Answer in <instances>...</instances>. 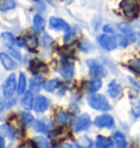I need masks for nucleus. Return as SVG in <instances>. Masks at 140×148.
<instances>
[{
	"instance_id": "obj_1",
	"label": "nucleus",
	"mask_w": 140,
	"mask_h": 148,
	"mask_svg": "<svg viewBox=\"0 0 140 148\" xmlns=\"http://www.w3.org/2000/svg\"><path fill=\"white\" fill-rule=\"evenodd\" d=\"M88 102L90 107H92L94 110L98 111H108L112 109V106L108 103L107 99L103 95L100 94H92L88 97Z\"/></svg>"
},
{
	"instance_id": "obj_2",
	"label": "nucleus",
	"mask_w": 140,
	"mask_h": 148,
	"mask_svg": "<svg viewBox=\"0 0 140 148\" xmlns=\"http://www.w3.org/2000/svg\"><path fill=\"white\" fill-rule=\"evenodd\" d=\"M119 8L127 18H135L138 13V2L137 0H123Z\"/></svg>"
},
{
	"instance_id": "obj_3",
	"label": "nucleus",
	"mask_w": 140,
	"mask_h": 148,
	"mask_svg": "<svg viewBox=\"0 0 140 148\" xmlns=\"http://www.w3.org/2000/svg\"><path fill=\"white\" fill-rule=\"evenodd\" d=\"M87 64H88V68H89L90 75H91V76L96 77V79L106 76V74H107L106 70H105V68H104L101 63H98V61L89 59V60H87Z\"/></svg>"
},
{
	"instance_id": "obj_4",
	"label": "nucleus",
	"mask_w": 140,
	"mask_h": 148,
	"mask_svg": "<svg viewBox=\"0 0 140 148\" xmlns=\"http://www.w3.org/2000/svg\"><path fill=\"white\" fill-rule=\"evenodd\" d=\"M98 42L101 46L107 51L114 50L117 47V38L113 36V34H103L98 37Z\"/></svg>"
},
{
	"instance_id": "obj_5",
	"label": "nucleus",
	"mask_w": 140,
	"mask_h": 148,
	"mask_svg": "<svg viewBox=\"0 0 140 148\" xmlns=\"http://www.w3.org/2000/svg\"><path fill=\"white\" fill-rule=\"evenodd\" d=\"M18 87L17 81H15V75L13 73L10 74L5 81V83L2 85V94L5 97H11L15 92V88Z\"/></svg>"
},
{
	"instance_id": "obj_6",
	"label": "nucleus",
	"mask_w": 140,
	"mask_h": 148,
	"mask_svg": "<svg viewBox=\"0 0 140 148\" xmlns=\"http://www.w3.org/2000/svg\"><path fill=\"white\" fill-rule=\"evenodd\" d=\"M61 76L65 77L66 79H71L73 74H75V64L69 61L68 59L61 61V66L59 69Z\"/></svg>"
},
{
	"instance_id": "obj_7",
	"label": "nucleus",
	"mask_w": 140,
	"mask_h": 148,
	"mask_svg": "<svg viewBox=\"0 0 140 148\" xmlns=\"http://www.w3.org/2000/svg\"><path fill=\"white\" fill-rule=\"evenodd\" d=\"M93 123L94 125H96L98 127H101V129H112L115 124L113 116L110 114H103V116H96Z\"/></svg>"
},
{
	"instance_id": "obj_8",
	"label": "nucleus",
	"mask_w": 140,
	"mask_h": 148,
	"mask_svg": "<svg viewBox=\"0 0 140 148\" xmlns=\"http://www.w3.org/2000/svg\"><path fill=\"white\" fill-rule=\"evenodd\" d=\"M49 107V100L46 97L42 95H38L37 97L34 99L33 102V109L36 113H43L48 109Z\"/></svg>"
},
{
	"instance_id": "obj_9",
	"label": "nucleus",
	"mask_w": 140,
	"mask_h": 148,
	"mask_svg": "<svg viewBox=\"0 0 140 148\" xmlns=\"http://www.w3.org/2000/svg\"><path fill=\"white\" fill-rule=\"evenodd\" d=\"M91 124V119L88 113H84L82 116H80L77 120H76L75 124H73V130L76 132H82L85 131Z\"/></svg>"
},
{
	"instance_id": "obj_10",
	"label": "nucleus",
	"mask_w": 140,
	"mask_h": 148,
	"mask_svg": "<svg viewBox=\"0 0 140 148\" xmlns=\"http://www.w3.org/2000/svg\"><path fill=\"white\" fill-rule=\"evenodd\" d=\"M49 27L51 29H57V31H60V29H64V31H68L70 28V26L68 24L66 23L65 21L62 20V18H55V16H51L49 18Z\"/></svg>"
},
{
	"instance_id": "obj_11",
	"label": "nucleus",
	"mask_w": 140,
	"mask_h": 148,
	"mask_svg": "<svg viewBox=\"0 0 140 148\" xmlns=\"http://www.w3.org/2000/svg\"><path fill=\"white\" fill-rule=\"evenodd\" d=\"M0 61H1V63H2V65H3V68L6 70L11 71V70H14L17 68L15 62L7 53H5V52H1L0 53Z\"/></svg>"
},
{
	"instance_id": "obj_12",
	"label": "nucleus",
	"mask_w": 140,
	"mask_h": 148,
	"mask_svg": "<svg viewBox=\"0 0 140 148\" xmlns=\"http://www.w3.org/2000/svg\"><path fill=\"white\" fill-rule=\"evenodd\" d=\"M33 102H34V98H33V92H28L24 94V96L21 99V105L25 110H31L33 108Z\"/></svg>"
},
{
	"instance_id": "obj_13",
	"label": "nucleus",
	"mask_w": 140,
	"mask_h": 148,
	"mask_svg": "<svg viewBox=\"0 0 140 148\" xmlns=\"http://www.w3.org/2000/svg\"><path fill=\"white\" fill-rule=\"evenodd\" d=\"M44 85V79L40 75H35L30 83V89L33 92H37Z\"/></svg>"
},
{
	"instance_id": "obj_14",
	"label": "nucleus",
	"mask_w": 140,
	"mask_h": 148,
	"mask_svg": "<svg viewBox=\"0 0 140 148\" xmlns=\"http://www.w3.org/2000/svg\"><path fill=\"white\" fill-rule=\"evenodd\" d=\"M112 139H113V143L116 145V147H119V148L127 147V140L125 138L124 134H121V132L114 133L112 136Z\"/></svg>"
},
{
	"instance_id": "obj_15",
	"label": "nucleus",
	"mask_w": 140,
	"mask_h": 148,
	"mask_svg": "<svg viewBox=\"0 0 140 148\" xmlns=\"http://www.w3.org/2000/svg\"><path fill=\"white\" fill-rule=\"evenodd\" d=\"M108 95L112 98L117 97L119 94L121 92V84H118L116 81H112L111 83L108 84Z\"/></svg>"
},
{
	"instance_id": "obj_16",
	"label": "nucleus",
	"mask_w": 140,
	"mask_h": 148,
	"mask_svg": "<svg viewBox=\"0 0 140 148\" xmlns=\"http://www.w3.org/2000/svg\"><path fill=\"white\" fill-rule=\"evenodd\" d=\"M33 28L35 32H42L43 29L45 28V20L40 15V14H36L34 18H33Z\"/></svg>"
},
{
	"instance_id": "obj_17",
	"label": "nucleus",
	"mask_w": 140,
	"mask_h": 148,
	"mask_svg": "<svg viewBox=\"0 0 140 148\" xmlns=\"http://www.w3.org/2000/svg\"><path fill=\"white\" fill-rule=\"evenodd\" d=\"M95 146L98 148H108L113 146V142L107 137L98 135L96 137V140H95Z\"/></svg>"
},
{
	"instance_id": "obj_18",
	"label": "nucleus",
	"mask_w": 140,
	"mask_h": 148,
	"mask_svg": "<svg viewBox=\"0 0 140 148\" xmlns=\"http://www.w3.org/2000/svg\"><path fill=\"white\" fill-rule=\"evenodd\" d=\"M23 40H24L25 46H28V48H31V49H35V48L38 46V39L35 36L31 35V34H26V35L23 37Z\"/></svg>"
},
{
	"instance_id": "obj_19",
	"label": "nucleus",
	"mask_w": 140,
	"mask_h": 148,
	"mask_svg": "<svg viewBox=\"0 0 140 148\" xmlns=\"http://www.w3.org/2000/svg\"><path fill=\"white\" fill-rule=\"evenodd\" d=\"M46 70V66L44 63L40 62L38 60H33L31 62V65H30V71L32 72L33 74H37L41 73L42 71H45Z\"/></svg>"
},
{
	"instance_id": "obj_20",
	"label": "nucleus",
	"mask_w": 140,
	"mask_h": 148,
	"mask_svg": "<svg viewBox=\"0 0 140 148\" xmlns=\"http://www.w3.org/2000/svg\"><path fill=\"white\" fill-rule=\"evenodd\" d=\"M102 87V81L100 79H91L88 82V90L90 92H98L100 88Z\"/></svg>"
},
{
	"instance_id": "obj_21",
	"label": "nucleus",
	"mask_w": 140,
	"mask_h": 148,
	"mask_svg": "<svg viewBox=\"0 0 140 148\" xmlns=\"http://www.w3.org/2000/svg\"><path fill=\"white\" fill-rule=\"evenodd\" d=\"M33 127L38 133H46L47 131H48V129H49V125H47L44 121L37 120V121H34Z\"/></svg>"
},
{
	"instance_id": "obj_22",
	"label": "nucleus",
	"mask_w": 140,
	"mask_h": 148,
	"mask_svg": "<svg viewBox=\"0 0 140 148\" xmlns=\"http://www.w3.org/2000/svg\"><path fill=\"white\" fill-rule=\"evenodd\" d=\"M1 40L5 42L8 47H12L14 44H15V42H17L13 35H12L11 33H8V32L1 34Z\"/></svg>"
},
{
	"instance_id": "obj_23",
	"label": "nucleus",
	"mask_w": 140,
	"mask_h": 148,
	"mask_svg": "<svg viewBox=\"0 0 140 148\" xmlns=\"http://www.w3.org/2000/svg\"><path fill=\"white\" fill-rule=\"evenodd\" d=\"M25 87H26V79L24 73L19 74V81H18V87H17V92L19 95H22L25 92Z\"/></svg>"
},
{
	"instance_id": "obj_24",
	"label": "nucleus",
	"mask_w": 140,
	"mask_h": 148,
	"mask_svg": "<svg viewBox=\"0 0 140 148\" xmlns=\"http://www.w3.org/2000/svg\"><path fill=\"white\" fill-rule=\"evenodd\" d=\"M17 7V2L14 0H2L0 3V10L2 12L8 11V10H12Z\"/></svg>"
},
{
	"instance_id": "obj_25",
	"label": "nucleus",
	"mask_w": 140,
	"mask_h": 148,
	"mask_svg": "<svg viewBox=\"0 0 140 148\" xmlns=\"http://www.w3.org/2000/svg\"><path fill=\"white\" fill-rule=\"evenodd\" d=\"M70 118H71V116H70L68 112H65V111H60L59 113H57L56 116V122L58 123V124H66L68 121L70 120Z\"/></svg>"
},
{
	"instance_id": "obj_26",
	"label": "nucleus",
	"mask_w": 140,
	"mask_h": 148,
	"mask_svg": "<svg viewBox=\"0 0 140 148\" xmlns=\"http://www.w3.org/2000/svg\"><path fill=\"white\" fill-rule=\"evenodd\" d=\"M33 142L35 143L36 147H43V148L51 147V144H49V142H48V139L45 138V137H43V136H37V137H35Z\"/></svg>"
},
{
	"instance_id": "obj_27",
	"label": "nucleus",
	"mask_w": 140,
	"mask_h": 148,
	"mask_svg": "<svg viewBox=\"0 0 140 148\" xmlns=\"http://www.w3.org/2000/svg\"><path fill=\"white\" fill-rule=\"evenodd\" d=\"M60 85V82H59V79H51V81H49V82H47L44 86H45V89H46L47 92H53L55 89H56L58 86Z\"/></svg>"
},
{
	"instance_id": "obj_28",
	"label": "nucleus",
	"mask_w": 140,
	"mask_h": 148,
	"mask_svg": "<svg viewBox=\"0 0 140 148\" xmlns=\"http://www.w3.org/2000/svg\"><path fill=\"white\" fill-rule=\"evenodd\" d=\"M118 29L127 37H130L131 35H132V28H131V26L129 25V24L121 23L119 25H118Z\"/></svg>"
},
{
	"instance_id": "obj_29",
	"label": "nucleus",
	"mask_w": 140,
	"mask_h": 148,
	"mask_svg": "<svg viewBox=\"0 0 140 148\" xmlns=\"http://www.w3.org/2000/svg\"><path fill=\"white\" fill-rule=\"evenodd\" d=\"M0 131H2V133H3L6 136H8L9 138H13L14 137L15 131H14L13 127H11L10 125H8V124L1 125V126H0Z\"/></svg>"
},
{
	"instance_id": "obj_30",
	"label": "nucleus",
	"mask_w": 140,
	"mask_h": 148,
	"mask_svg": "<svg viewBox=\"0 0 140 148\" xmlns=\"http://www.w3.org/2000/svg\"><path fill=\"white\" fill-rule=\"evenodd\" d=\"M129 66L135 72L140 74V59H132V60H130L129 61Z\"/></svg>"
},
{
	"instance_id": "obj_31",
	"label": "nucleus",
	"mask_w": 140,
	"mask_h": 148,
	"mask_svg": "<svg viewBox=\"0 0 140 148\" xmlns=\"http://www.w3.org/2000/svg\"><path fill=\"white\" fill-rule=\"evenodd\" d=\"M75 35H76V31L73 28H69L65 34V37H64V39H65V42H70L71 40H73V38H75Z\"/></svg>"
},
{
	"instance_id": "obj_32",
	"label": "nucleus",
	"mask_w": 140,
	"mask_h": 148,
	"mask_svg": "<svg viewBox=\"0 0 140 148\" xmlns=\"http://www.w3.org/2000/svg\"><path fill=\"white\" fill-rule=\"evenodd\" d=\"M22 120L26 123V124H31L32 122H34V118H33L32 114H30L28 112H22Z\"/></svg>"
},
{
	"instance_id": "obj_33",
	"label": "nucleus",
	"mask_w": 140,
	"mask_h": 148,
	"mask_svg": "<svg viewBox=\"0 0 140 148\" xmlns=\"http://www.w3.org/2000/svg\"><path fill=\"white\" fill-rule=\"evenodd\" d=\"M117 42H118V46L121 48H125L128 44V38H127V36H118L117 37Z\"/></svg>"
},
{
	"instance_id": "obj_34",
	"label": "nucleus",
	"mask_w": 140,
	"mask_h": 148,
	"mask_svg": "<svg viewBox=\"0 0 140 148\" xmlns=\"http://www.w3.org/2000/svg\"><path fill=\"white\" fill-rule=\"evenodd\" d=\"M131 111H132V114H134L136 118H140V99H139V101H138V103L132 108Z\"/></svg>"
},
{
	"instance_id": "obj_35",
	"label": "nucleus",
	"mask_w": 140,
	"mask_h": 148,
	"mask_svg": "<svg viewBox=\"0 0 140 148\" xmlns=\"http://www.w3.org/2000/svg\"><path fill=\"white\" fill-rule=\"evenodd\" d=\"M8 49H9L10 53L13 56L15 59H18V60H21V55H20V52L17 50V49H14V48H11V47H8Z\"/></svg>"
},
{
	"instance_id": "obj_36",
	"label": "nucleus",
	"mask_w": 140,
	"mask_h": 148,
	"mask_svg": "<svg viewBox=\"0 0 140 148\" xmlns=\"http://www.w3.org/2000/svg\"><path fill=\"white\" fill-rule=\"evenodd\" d=\"M42 42H44V45L47 47V46H48V44H51V42H53V40H51V36H48L47 34H44V35H43V37H42Z\"/></svg>"
},
{
	"instance_id": "obj_37",
	"label": "nucleus",
	"mask_w": 140,
	"mask_h": 148,
	"mask_svg": "<svg viewBox=\"0 0 140 148\" xmlns=\"http://www.w3.org/2000/svg\"><path fill=\"white\" fill-rule=\"evenodd\" d=\"M21 147H36V145L34 142H26V144H23V145H21Z\"/></svg>"
},
{
	"instance_id": "obj_38",
	"label": "nucleus",
	"mask_w": 140,
	"mask_h": 148,
	"mask_svg": "<svg viewBox=\"0 0 140 148\" xmlns=\"http://www.w3.org/2000/svg\"><path fill=\"white\" fill-rule=\"evenodd\" d=\"M103 29H104V32L105 33H110V34H113V29L111 26H108V25H105L104 27H103Z\"/></svg>"
},
{
	"instance_id": "obj_39",
	"label": "nucleus",
	"mask_w": 140,
	"mask_h": 148,
	"mask_svg": "<svg viewBox=\"0 0 140 148\" xmlns=\"http://www.w3.org/2000/svg\"><path fill=\"white\" fill-rule=\"evenodd\" d=\"M5 147V138L0 135V148Z\"/></svg>"
},
{
	"instance_id": "obj_40",
	"label": "nucleus",
	"mask_w": 140,
	"mask_h": 148,
	"mask_svg": "<svg viewBox=\"0 0 140 148\" xmlns=\"http://www.w3.org/2000/svg\"><path fill=\"white\" fill-rule=\"evenodd\" d=\"M3 109H5V106H3V103H2V102L0 101V112H2Z\"/></svg>"
},
{
	"instance_id": "obj_41",
	"label": "nucleus",
	"mask_w": 140,
	"mask_h": 148,
	"mask_svg": "<svg viewBox=\"0 0 140 148\" xmlns=\"http://www.w3.org/2000/svg\"><path fill=\"white\" fill-rule=\"evenodd\" d=\"M31 1H40V0H31Z\"/></svg>"
}]
</instances>
